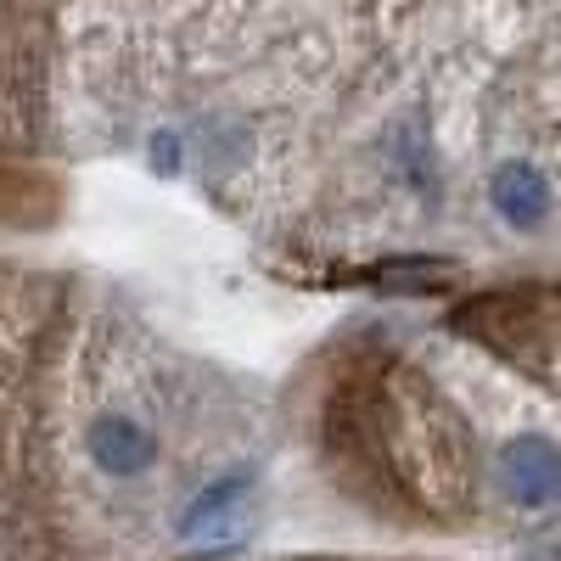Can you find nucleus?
<instances>
[{
	"instance_id": "1",
	"label": "nucleus",
	"mask_w": 561,
	"mask_h": 561,
	"mask_svg": "<svg viewBox=\"0 0 561 561\" xmlns=\"http://www.w3.org/2000/svg\"><path fill=\"white\" fill-rule=\"evenodd\" d=\"M320 449L370 511L415 528H460L478 511V438L415 359L365 343L325 377Z\"/></svg>"
},
{
	"instance_id": "4",
	"label": "nucleus",
	"mask_w": 561,
	"mask_h": 561,
	"mask_svg": "<svg viewBox=\"0 0 561 561\" xmlns=\"http://www.w3.org/2000/svg\"><path fill=\"white\" fill-rule=\"evenodd\" d=\"M494 483L517 511H550L561 500V444L545 433H517L494 455Z\"/></svg>"
},
{
	"instance_id": "5",
	"label": "nucleus",
	"mask_w": 561,
	"mask_h": 561,
	"mask_svg": "<svg viewBox=\"0 0 561 561\" xmlns=\"http://www.w3.org/2000/svg\"><path fill=\"white\" fill-rule=\"evenodd\" d=\"M489 208L500 214V225L511 230H539L556 208V192H550V174L528 158H505L494 174H489Z\"/></svg>"
},
{
	"instance_id": "3",
	"label": "nucleus",
	"mask_w": 561,
	"mask_h": 561,
	"mask_svg": "<svg viewBox=\"0 0 561 561\" xmlns=\"http://www.w3.org/2000/svg\"><path fill=\"white\" fill-rule=\"evenodd\" d=\"M455 332L483 343L489 354L511 359L561 399V287H511L483 293L455 309Z\"/></svg>"
},
{
	"instance_id": "2",
	"label": "nucleus",
	"mask_w": 561,
	"mask_h": 561,
	"mask_svg": "<svg viewBox=\"0 0 561 561\" xmlns=\"http://www.w3.org/2000/svg\"><path fill=\"white\" fill-rule=\"evenodd\" d=\"M57 135V0H0V152Z\"/></svg>"
}]
</instances>
